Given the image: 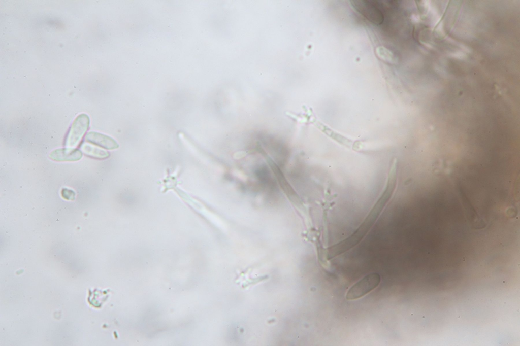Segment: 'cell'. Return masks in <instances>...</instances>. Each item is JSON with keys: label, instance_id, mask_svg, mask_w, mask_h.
Instances as JSON below:
<instances>
[{"label": "cell", "instance_id": "obj_1", "mask_svg": "<svg viewBox=\"0 0 520 346\" xmlns=\"http://www.w3.org/2000/svg\"><path fill=\"white\" fill-rule=\"evenodd\" d=\"M380 282V276L377 273H372L366 275L354 284L346 294L348 300L360 298L366 295L375 288Z\"/></svg>", "mask_w": 520, "mask_h": 346}, {"label": "cell", "instance_id": "obj_2", "mask_svg": "<svg viewBox=\"0 0 520 346\" xmlns=\"http://www.w3.org/2000/svg\"><path fill=\"white\" fill-rule=\"evenodd\" d=\"M90 119L86 114L79 115L73 121L66 137L65 145L72 148L76 147L80 142L87 130Z\"/></svg>", "mask_w": 520, "mask_h": 346}, {"label": "cell", "instance_id": "obj_3", "mask_svg": "<svg viewBox=\"0 0 520 346\" xmlns=\"http://www.w3.org/2000/svg\"><path fill=\"white\" fill-rule=\"evenodd\" d=\"M353 7L362 15L375 25H379L384 20L382 12L369 1H350Z\"/></svg>", "mask_w": 520, "mask_h": 346}, {"label": "cell", "instance_id": "obj_4", "mask_svg": "<svg viewBox=\"0 0 520 346\" xmlns=\"http://www.w3.org/2000/svg\"><path fill=\"white\" fill-rule=\"evenodd\" d=\"M85 140L108 150H113L119 147L117 142L112 137L95 131L88 132L85 136Z\"/></svg>", "mask_w": 520, "mask_h": 346}, {"label": "cell", "instance_id": "obj_5", "mask_svg": "<svg viewBox=\"0 0 520 346\" xmlns=\"http://www.w3.org/2000/svg\"><path fill=\"white\" fill-rule=\"evenodd\" d=\"M82 157L81 150L77 148H63L52 151L49 157L56 161H76Z\"/></svg>", "mask_w": 520, "mask_h": 346}, {"label": "cell", "instance_id": "obj_6", "mask_svg": "<svg viewBox=\"0 0 520 346\" xmlns=\"http://www.w3.org/2000/svg\"><path fill=\"white\" fill-rule=\"evenodd\" d=\"M315 125L320 130L334 140L347 147L351 146L352 142L349 139L333 131L326 125L320 122L317 123Z\"/></svg>", "mask_w": 520, "mask_h": 346}, {"label": "cell", "instance_id": "obj_7", "mask_svg": "<svg viewBox=\"0 0 520 346\" xmlns=\"http://www.w3.org/2000/svg\"><path fill=\"white\" fill-rule=\"evenodd\" d=\"M81 149L86 155L95 158L104 159L110 155L109 152L87 144H83Z\"/></svg>", "mask_w": 520, "mask_h": 346}, {"label": "cell", "instance_id": "obj_8", "mask_svg": "<svg viewBox=\"0 0 520 346\" xmlns=\"http://www.w3.org/2000/svg\"><path fill=\"white\" fill-rule=\"evenodd\" d=\"M61 194L64 199L68 200L74 199L75 196V193L73 191L67 188H63L62 190Z\"/></svg>", "mask_w": 520, "mask_h": 346}, {"label": "cell", "instance_id": "obj_9", "mask_svg": "<svg viewBox=\"0 0 520 346\" xmlns=\"http://www.w3.org/2000/svg\"><path fill=\"white\" fill-rule=\"evenodd\" d=\"M458 318H460V316H458Z\"/></svg>", "mask_w": 520, "mask_h": 346}]
</instances>
